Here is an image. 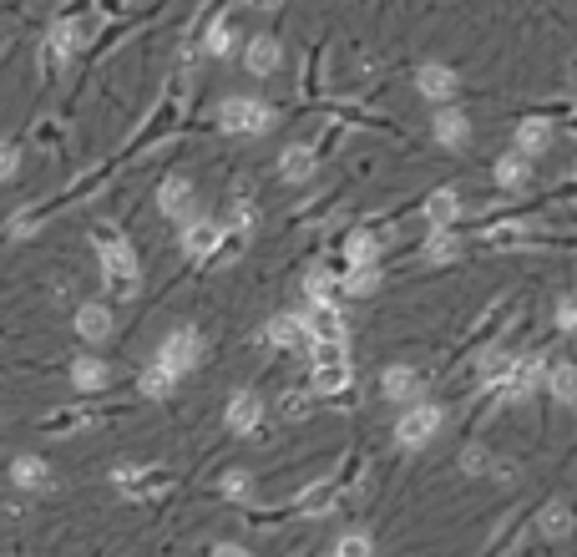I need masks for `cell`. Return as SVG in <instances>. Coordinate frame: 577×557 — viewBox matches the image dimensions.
I'll list each match as a JSON object with an SVG mask.
<instances>
[{"instance_id": "obj_1", "label": "cell", "mask_w": 577, "mask_h": 557, "mask_svg": "<svg viewBox=\"0 0 577 557\" xmlns=\"http://www.w3.org/2000/svg\"><path fill=\"white\" fill-rule=\"evenodd\" d=\"M97 259H102V279H107V289H112L117 299H132L137 284H142V264H137L132 244H127L117 228H102V233H97Z\"/></svg>"}, {"instance_id": "obj_2", "label": "cell", "mask_w": 577, "mask_h": 557, "mask_svg": "<svg viewBox=\"0 0 577 557\" xmlns=\"http://www.w3.org/2000/svg\"><path fill=\"white\" fill-rule=\"evenodd\" d=\"M279 117H274V107L269 102H259V97H223L218 102V127L228 132V137H259V132H269Z\"/></svg>"}, {"instance_id": "obj_3", "label": "cell", "mask_w": 577, "mask_h": 557, "mask_svg": "<svg viewBox=\"0 0 577 557\" xmlns=\"http://www.w3.org/2000/svg\"><path fill=\"white\" fill-rule=\"evenodd\" d=\"M441 421H446L441 406H431V401H410V406L400 411V421H395V441H400L405 451H421V446H431V436L441 431Z\"/></svg>"}, {"instance_id": "obj_4", "label": "cell", "mask_w": 577, "mask_h": 557, "mask_svg": "<svg viewBox=\"0 0 577 557\" xmlns=\"http://www.w3.org/2000/svg\"><path fill=\"white\" fill-rule=\"evenodd\" d=\"M198 360H203V330L178 325V330L162 335V345H157V365H168L178 380H183L188 370H198Z\"/></svg>"}, {"instance_id": "obj_5", "label": "cell", "mask_w": 577, "mask_h": 557, "mask_svg": "<svg viewBox=\"0 0 577 557\" xmlns=\"http://www.w3.org/2000/svg\"><path fill=\"white\" fill-rule=\"evenodd\" d=\"M117 492L137 497V502H152V497L168 492V471L162 466H117Z\"/></svg>"}, {"instance_id": "obj_6", "label": "cell", "mask_w": 577, "mask_h": 557, "mask_svg": "<svg viewBox=\"0 0 577 557\" xmlns=\"http://www.w3.org/2000/svg\"><path fill=\"white\" fill-rule=\"evenodd\" d=\"M416 92H421L426 102L446 107V102L461 92V76H456L446 61H426V66H416Z\"/></svg>"}, {"instance_id": "obj_7", "label": "cell", "mask_w": 577, "mask_h": 557, "mask_svg": "<svg viewBox=\"0 0 577 557\" xmlns=\"http://www.w3.org/2000/svg\"><path fill=\"white\" fill-rule=\"evenodd\" d=\"M299 325H304L309 340H345V314L335 309V299H314L299 314Z\"/></svg>"}, {"instance_id": "obj_8", "label": "cell", "mask_w": 577, "mask_h": 557, "mask_svg": "<svg viewBox=\"0 0 577 557\" xmlns=\"http://www.w3.org/2000/svg\"><path fill=\"white\" fill-rule=\"evenodd\" d=\"M223 238H228V228L213 223V218H188V223H183V249H188L193 259H213V254L223 249Z\"/></svg>"}, {"instance_id": "obj_9", "label": "cell", "mask_w": 577, "mask_h": 557, "mask_svg": "<svg viewBox=\"0 0 577 557\" xmlns=\"http://www.w3.org/2000/svg\"><path fill=\"white\" fill-rule=\"evenodd\" d=\"M431 137H436L446 152H461V147L471 142V117H466L461 107H441V112L431 117Z\"/></svg>"}, {"instance_id": "obj_10", "label": "cell", "mask_w": 577, "mask_h": 557, "mask_svg": "<svg viewBox=\"0 0 577 557\" xmlns=\"http://www.w3.org/2000/svg\"><path fill=\"white\" fill-rule=\"evenodd\" d=\"M157 213L173 218V223H188L193 218V183L188 178H168L157 188Z\"/></svg>"}, {"instance_id": "obj_11", "label": "cell", "mask_w": 577, "mask_h": 557, "mask_svg": "<svg viewBox=\"0 0 577 557\" xmlns=\"http://www.w3.org/2000/svg\"><path fill=\"white\" fill-rule=\"evenodd\" d=\"M279 61H284L279 36H254L249 46H243V66H249V76H274Z\"/></svg>"}, {"instance_id": "obj_12", "label": "cell", "mask_w": 577, "mask_h": 557, "mask_svg": "<svg viewBox=\"0 0 577 557\" xmlns=\"http://www.w3.org/2000/svg\"><path fill=\"white\" fill-rule=\"evenodd\" d=\"M259 421H264V401H259L254 390H238L233 401H228V431L249 436V431H259Z\"/></svg>"}, {"instance_id": "obj_13", "label": "cell", "mask_w": 577, "mask_h": 557, "mask_svg": "<svg viewBox=\"0 0 577 557\" xmlns=\"http://www.w3.org/2000/svg\"><path fill=\"white\" fill-rule=\"evenodd\" d=\"M76 335L87 340V345L112 340V309H107V304H81V309H76Z\"/></svg>"}, {"instance_id": "obj_14", "label": "cell", "mask_w": 577, "mask_h": 557, "mask_svg": "<svg viewBox=\"0 0 577 557\" xmlns=\"http://www.w3.org/2000/svg\"><path fill=\"white\" fill-rule=\"evenodd\" d=\"M76 46H81V21H56L51 36H46V61H51V66H66V61L76 56Z\"/></svg>"}, {"instance_id": "obj_15", "label": "cell", "mask_w": 577, "mask_h": 557, "mask_svg": "<svg viewBox=\"0 0 577 557\" xmlns=\"http://www.w3.org/2000/svg\"><path fill=\"white\" fill-rule=\"evenodd\" d=\"M547 147H552V122H547V117H522V122H517V147H512V152L542 157Z\"/></svg>"}, {"instance_id": "obj_16", "label": "cell", "mask_w": 577, "mask_h": 557, "mask_svg": "<svg viewBox=\"0 0 577 557\" xmlns=\"http://www.w3.org/2000/svg\"><path fill=\"white\" fill-rule=\"evenodd\" d=\"M542 385L552 390V401H557V406H572V395H577V370H572V360H557V355H552Z\"/></svg>"}, {"instance_id": "obj_17", "label": "cell", "mask_w": 577, "mask_h": 557, "mask_svg": "<svg viewBox=\"0 0 577 557\" xmlns=\"http://www.w3.org/2000/svg\"><path fill=\"white\" fill-rule=\"evenodd\" d=\"M107 380H112V370H107V360H97V355H81V360L71 365V385H76L81 395L107 390Z\"/></svg>"}, {"instance_id": "obj_18", "label": "cell", "mask_w": 577, "mask_h": 557, "mask_svg": "<svg viewBox=\"0 0 577 557\" xmlns=\"http://www.w3.org/2000/svg\"><path fill=\"white\" fill-rule=\"evenodd\" d=\"M11 482H16L21 492H41V487H51V466H46V456H16V461H11Z\"/></svg>"}, {"instance_id": "obj_19", "label": "cell", "mask_w": 577, "mask_h": 557, "mask_svg": "<svg viewBox=\"0 0 577 557\" xmlns=\"http://www.w3.org/2000/svg\"><path fill=\"white\" fill-rule=\"evenodd\" d=\"M380 390H385V401H416V395H421V375L416 370H410V365H390L385 370V380H380Z\"/></svg>"}, {"instance_id": "obj_20", "label": "cell", "mask_w": 577, "mask_h": 557, "mask_svg": "<svg viewBox=\"0 0 577 557\" xmlns=\"http://www.w3.org/2000/svg\"><path fill=\"white\" fill-rule=\"evenodd\" d=\"M527 178H532V157H522V152H507V157H497V168H491V183L497 188H527Z\"/></svg>"}, {"instance_id": "obj_21", "label": "cell", "mask_w": 577, "mask_h": 557, "mask_svg": "<svg viewBox=\"0 0 577 557\" xmlns=\"http://www.w3.org/2000/svg\"><path fill=\"white\" fill-rule=\"evenodd\" d=\"M279 178H284L289 188L309 183V178H314V152H309V147H284V152H279Z\"/></svg>"}, {"instance_id": "obj_22", "label": "cell", "mask_w": 577, "mask_h": 557, "mask_svg": "<svg viewBox=\"0 0 577 557\" xmlns=\"http://www.w3.org/2000/svg\"><path fill=\"white\" fill-rule=\"evenodd\" d=\"M426 218H431V228H456V218H461V193H456V188H436V193L426 198Z\"/></svg>"}, {"instance_id": "obj_23", "label": "cell", "mask_w": 577, "mask_h": 557, "mask_svg": "<svg viewBox=\"0 0 577 557\" xmlns=\"http://www.w3.org/2000/svg\"><path fill=\"white\" fill-rule=\"evenodd\" d=\"M137 385H142V395H147V401H162V395H173L178 375H173L168 365H157V360H152V365L142 370V380H137Z\"/></svg>"}, {"instance_id": "obj_24", "label": "cell", "mask_w": 577, "mask_h": 557, "mask_svg": "<svg viewBox=\"0 0 577 557\" xmlns=\"http://www.w3.org/2000/svg\"><path fill=\"white\" fill-rule=\"evenodd\" d=\"M304 340V325H299V314H274L269 320V345H279V350H294Z\"/></svg>"}, {"instance_id": "obj_25", "label": "cell", "mask_w": 577, "mask_h": 557, "mask_svg": "<svg viewBox=\"0 0 577 557\" xmlns=\"http://www.w3.org/2000/svg\"><path fill=\"white\" fill-rule=\"evenodd\" d=\"M537 527H542V537L562 542V537L572 532V507H567V502H547V512L537 517Z\"/></svg>"}, {"instance_id": "obj_26", "label": "cell", "mask_w": 577, "mask_h": 557, "mask_svg": "<svg viewBox=\"0 0 577 557\" xmlns=\"http://www.w3.org/2000/svg\"><path fill=\"white\" fill-rule=\"evenodd\" d=\"M380 249H385V244H380L375 233H365V228H360V233H350V244H345L350 264H380Z\"/></svg>"}, {"instance_id": "obj_27", "label": "cell", "mask_w": 577, "mask_h": 557, "mask_svg": "<svg viewBox=\"0 0 577 557\" xmlns=\"http://www.w3.org/2000/svg\"><path fill=\"white\" fill-rule=\"evenodd\" d=\"M350 385V360H340V365H314V390L319 395H335V390H345Z\"/></svg>"}, {"instance_id": "obj_28", "label": "cell", "mask_w": 577, "mask_h": 557, "mask_svg": "<svg viewBox=\"0 0 577 557\" xmlns=\"http://www.w3.org/2000/svg\"><path fill=\"white\" fill-rule=\"evenodd\" d=\"M512 365H517V355H512V350H497V355H486V360H481V380H486L491 390H502V380L512 375Z\"/></svg>"}, {"instance_id": "obj_29", "label": "cell", "mask_w": 577, "mask_h": 557, "mask_svg": "<svg viewBox=\"0 0 577 557\" xmlns=\"http://www.w3.org/2000/svg\"><path fill=\"white\" fill-rule=\"evenodd\" d=\"M375 284H380V264H355L350 279H345V294L365 299V294H375Z\"/></svg>"}, {"instance_id": "obj_30", "label": "cell", "mask_w": 577, "mask_h": 557, "mask_svg": "<svg viewBox=\"0 0 577 557\" xmlns=\"http://www.w3.org/2000/svg\"><path fill=\"white\" fill-rule=\"evenodd\" d=\"M329 557H375V537L370 532H345Z\"/></svg>"}, {"instance_id": "obj_31", "label": "cell", "mask_w": 577, "mask_h": 557, "mask_svg": "<svg viewBox=\"0 0 577 557\" xmlns=\"http://www.w3.org/2000/svg\"><path fill=\"white\" fill-rule=\"evenodd\" d=\"M461 254V244H456V233L451 228H436V238H431V244H426V259L431 264H451Z\"/></svg>"}, {"instance_id": "obj_32", "label": "cell", "mask_w": 577, "mask_h": 557, "mask_svg": "<svg viewBox=\"0 0 577 557\" xmlns=\"http://www.w3.org/2000/svg\"><path fill=\"white\" fill-rule=\"evenodd\" d=\"M203 46H208V56H213V61H223V56L233 51V26H228V21H218V26L208 31V41H203Z\"/></svg>"}, {"instance_id": "obj_33", "label": "cell", "mask_w": 577, "mask_h": 557, "mask_svg": "<svg viewBox=\"0 0 577 557\" xmlns=\"http://www.w3.org/2000/svg\"><path fill=\"white\" fill-rule=\"evenodd\" d=\"M218 487H223V497H233V502H238V497H249V471H223V482H218Z\"/></svg>"}, {"instance_id": "obj_34", "label": "cell", "mask_w": 577, "mask_h": 557, "mask_svg": "<svg viewBox=\"0 0 577 557\" xmlns=\"http://www.w3.org/2000/svg\"><path fill=\"white\" fill-rule=\"evenodd\" d=\"M329 507H335V487H319L314 497H304V502H299V512H304V517H314V512H329Z\"/></svg>"}, {"instance_id": "obj_35", "label": "cell", "mask_w": 577, "mask_h": 557, "mask_svg": "<svg viewBox=\"0 0 577 557\" xmlns=\"http://www.w3.org/2000/svg\"><path fill=\"white\" fill-rule=\"evenodd\" d=\"M16 168H21V147L16 142H0V183L16 178Z\"/></svg>"}, {"instance_id": "obj_36", "label": "cell", "mask_w": 577, "mask_h": 557, "mask_svg": "<svg viewBox=\"0 0 577 557\" xmlns=\"http://www.w3.org/2000/svg\"><path fill=\"white\" fill-rule=\"evenodd\" d=\"M557 330H562V335H572V330H577V304H572L567 294L557 299Z\"/></svg>"}, {"instance_id": "obj_37", "label": "cell", "mask_w": 577, "mask_h": 557, "mask_svg": "<svg viewBox=\"0 0 577 557\" xmlns=\"http://www.w3.org/2000/svg\"><path fill=\"white\" fill-rule=\"evenodd\" d=\"M259 228V213L249 208V203H238V213H233V233H254Z\"/></svg>"}, {"instance_id": "obj_38", "label": "cell", "mask_w": 577, "mask_h": 557, "mask_svg": "<svg viewBox=\"0 0 577 557\" xmlns=\"http://www.w3.org/2000/svg\"><path fill=\"white\" fill-rule=\"evenodd\" d=\"M461 471H466V476H481V471H491V456H486V451H466V456H461Z\"/></svg>"}, {"instance_id": "obj_39", "label": "cell", "mask_w": 577, "mask_h": 557, "mask_svg": "<svg viewBox=\"0 0 577 557\" xmlns=\"http://www.w3.org/2000/svg\"><path fill=\"white\" fill-rule=\"evenodd\" d=\"M309 294H314V299H329V274H324V269L309 274Z\"/></svg>"}, {"instance_id": "obj_40", "label": "cell", "mask_w": 577, "mask_h": 557, "mask_svg": "<svg viewBox=\"0 0 577 557\" xmlns=\"http://www.w3.org/2000/svg\"><path fill=\"white\" fill-rule=\"evenodd\" d=\"M208 557H254V552H249V547H238V542H218Z\"/></svg>"}]
</instances>
